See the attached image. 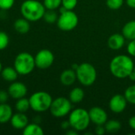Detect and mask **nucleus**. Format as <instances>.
Masks as SVG:
<instances>
[{"label":"nucleus","instance_id":"f257e3e1","mask_svg":"<svg viewBox=\"0 0 135 135\" xmlns=\"http://www.w3.org/2000/svg\"><path fill=\"white\" fill-rule=\"evenodd\" d=\"M134 63L132 59L127 55H119L115 56L110 62L109 69L112 74L119 79L128 78L134 70Z\"/></svg>","mask_w":135,"mask_h":135},{"label":"nucleus","instance_id":"f03ea898","mask_svg":"<svg viewBox=\"0 0 135 135\" xmlns=\"http://www.w3.org/2000/svg\"><path fill=\"white\" fill-rule=\"evenodd\" d=\"M46 11L44 3L37 0H25L21 6L22 17L29 21H37L43 18Z\"/></svg>","mask_w":135,"mask_h":135},{"label":"nucleus","instance_id":"7ed1b4c3","mask_svg":"<svg viewBox=\"0 0 135 135\" xmlns=\"http://www.w3.org/2000/svg\"><path fill=\"white\" fill-rule=\"evenodd\" d=\"M68 121L70 124V127L78 132L85 131L91 123L89 111L81 108L71 111L69 114Z\"/></svg>","mask_w":135,"mask_h":135},{"label":"nucleus","instance_id":"20e7f679","mask_svg":"<svg viewBox=\"0 0 135 135\" xmlns=\"http://www.w3.org/2000/svg\"><path fill=\"white\" fill-rule=\"evenodd\" d=\"M77 80L85 87L93 85L97 78V72L94 66L89 62H82L75 70Z\"/></svg>","mask_w":135,"mask_h":135},{"label":"nucleus","instance_id":"39448f33","mask_svg":"<svg viewBox=\"0 0 135 135\" xmlns=\"http://www.w3.org/2000/svg\"><path fill=\"white\" fill-rule=\"evenodd\" d=\"M28 100L31 109L38 113L48 111L53 100L51 96L44 91H38L32 93Z\"/></svg>","mask_w":135,"mask_h":135},{"label":"nucleus","instance_id":"423d86ee","mask_svg":"<svg viewBox=\"0 0 135 135\" xmlns=\"http://www.w3.org/2000/svg\"><path fill=\"white\" fill-rule=\"evenodd\" d=\"M13 66L19 75L25 76L31 74L35 69V59L28 52H21L16 56Z\"/></svg>","mask_w":135,"mask_h":135},{"label":"nucleus","instance_id":"0eeeda50","mask_svg":"<svg viewBox=\"0 0 135 135\" xmlns=\"http://www.w3.org/2000/svg\"><path fill=\"white\" fill-rule=\"evenodd\" d=\"M72 109V103L66 97H59L52 100L50 107L51 114L55 118H62L69 115Z\"/></svg>","mask_w":135,"mask_h":135},{"label":"nucleus","instance_id":"6e6552de","mask_svg":"<svg viewBox=\"0 0 135 135\" xmlns=\"http://www.w3.org/2000/svg\"><path fill=\"white\" fill-rule=\"evenodd\" d=\"M56 23L60 30L64 32L72 31L78 25V17L73 10H66L60 13Z\"/></svg>","mask_w":135,"mask_h":135},{"label":"nucleus","instance_id":"1a4fd4ad","mask_svg":"<svg viewBox=\"0 0 135 135\" xmlns=\"http://www.w3.org/2000/svg\"><path fill=\"white\" fill-rule=\"evenodd\" d=\"M34 59L36 67L40 70H45L52 66L55 61V55L51 51L48 49H42L36 53Z\"/></svg>","mask_w":135,"mask_h":135},{"label":"nucleus","instance_id":"9d476101","mask_svg":"<svg viewBox=\"0 0 135 135\" xmlns=\"http://www.w3.org/2000/svg\"><path fill=\"white\" fill-rule=\"evenodd\" d=\"M127 103L128 102L124 95L115 94L111 98L109 101V108L113 113L119 114L124 112Z\"/></svg>","mask_w":135,"mask_h":135},{"label":"nucleus","instance_id":"9b49d317","mask_svg":"<svg viewBox=\"0 0 135 135\" xmlns=\"http://www.w3.org/2000/svg\"><path fill=\"white\" fill-rule=\"evenodd\" d=\"M7 91L10 97L14 100H18L27 95L28 89L23 82L15 81L9 85Z\"/></svg>","mask_w":135,"mask_h":135},{"label":"nucleus","instance_id":"f8f14e48","mask_svg":"<svg viewBox=\"0 0 135 135\" xmlns=\"http://www.w3.org/2000/svg\"><path fill=\"white\" fill-rule=\"evenodd\" d=\"M89 115L91 122L97 125H104L108 121V114L107 112L100 107H93L89 109Z\"/></svg>","mask_w":135,"mask_h":135},{"label":"nucleus","instance_id":"ddd939ff","mask_svg":"<svg viewBox=\"0 0 135 135\" xmlns=\"http://www.w3.org/2000/svg\"><path fill=\"white\" fill-rule=\"evenodd\" d=\"M11 126L16 130H23L28 123V119L25 113L17 112L13 114L10 119Z\"/></svg>","mask_w":135,"mask_h":135},{"label":"nucleus","instance_id":"4468645a","mask_svg":"<svg viewBox=\"0 0 135 135\" xmlns=\"http://www.w3.org/2000/svg\"><path fill=\"white\" fill-rule=\"evenodd\" d=\"M126 39L123 34L114 33L109 36L108 40V46L110 49L114 51L120 50L125 45Z\"/></svg>","mask_w":135,"mask_h":135},{"label":"nucleus","instance_id":"2eb2a0df","mask_svg":"<svg viewBox=\"0 0 135 135\" xmlns=\"http://www.w3.org/2000/svg\"><path fill=\"white\" fill-rule=\"evenodd\" d=\"M59 79L60 82L64 86H70L77 80L76 72L73 69H66L61 73Z\"/></svg>","mask_w":135,"mask_h":135},{"label":"nucleus","instance_id":"dca6fc26","mask_svg":"<svg viewBox=\"0 0 135 135\" xmlns=\"http://www.w3.org/2000/svg\"><path fill=\"white\" fill-rule=\"evenodd\" d=\"M13 115V109L9 104L6 103L0 104V124L9 122Z\"/></svg>","mask_w":135,"mask_h":135},{"label":"nucleus","instance_id":"f3484780","mask_svg":"<svg viewBox=\"0 0 135 135\" xmlns=\"http://www.w3.org/2000/svg\"><path fill=\"white\" fill-rule=\"evenodd\" d=\"M30 21L22 17L18 18L14 21L13 27L17 32L20 34H26L30 30Z\"/></svg>","mask_w":135,"mask_h":135},{"label":"nucleus","instance_id":"a211bd4d","mask_svg":"<svg viewBox=\"0 0 135 135\" xmlns=\"http://www.w3.org/2000/svg\"><path fill=\"white\" fill-rule=\"evenodd\" d=\"M122 34L126 40H132L135 39V20L127 22L122 29Z\"/></svg>","mask_w":135,"mask_h":135},{"label":"nucleus","instance_id":"6ab92c4d","mask_svg":"<svg viewBox=\"0 0 135 135\" xmlns=\"http://www.w3.org/2000/svg\"><path fill=\"white\" fill-rule=\"evenodd\" d=\"M18 73L15 70L14 67L7 66L4 69H2L1 72V76L4 81H6L8 82H13L17 81L18 77Z\"/></svg>","mask_w":135,"mask_h":135},{"label":"nucleus","instance_id":"aec40b11","mask_svg":"<svg viewBox=\"0 0 135 135\" xmlns=\"http://www.w3.org/2000/svg\"><path fill=\"white\" fill-rule=\"evenodd\" d=\"M24 135H43L44 134L43 128L36 123H28V125L22 130Z\"/></svg>","mask_w":135,"mask_h":135},{"label":"nucleus","instance_id":"412c9836","mask_svg":"<svg viewBox=\"0 0 135 135\" xmlns=\"http://www.w3.org/2000/svg\"><path fill=\"white\" fill-rule=\"evenodd\" d=\"M85 97V92L80 87L74 88L69 93V100L72 104H78L83 100Z\"/></svg>","mask_w":135,"mask_h":135},{"label":"nucleus","instance_id":"4be33fe9","mask_svg":"<svg viewBox=\"0 0 135 135\" xmlns=\"http://www.w3.org/2000/svg\"><path fill=\"white\" fill-rule=\"evenodd\" d=\"M29 108H30V103L28 99L22 97L17 100L15 104V109L17 110V112L25 113L29 110Z\"/></svg>","mask_w":135,"mask_h":135},{"label":"nucleus","instance_id":"5701e85b","mask_svg":"<svg viewBox=\"0 0 135 135\" xmlns=\"http://www.w3.org/2000/svg\"><path fill=\"white\" fill-rule=\"evenodd\" d=\"M121 127H122L121 123L116 119L108 120L104 124L106 132L108 133H116L120 131Z\"/></svg>","mask_w":135,"mask_h":135},{"label":"nucleus","instance_id":"b1692460","mask_svg":"<svg viewBox=\"0 0 135 135\" xmlns=\"http://www.w3.org/2000/svg\"><path fill=\"white\" fill-rule=\"evenodd\" d=\"M43 18L44 21L48 24H54L56 23L59 18L58 13L55 12V9H46Z\"/></svg>","mask_w":135,"mask_h":135},{"label":"nucleus","instance_id":"393cba45","mask_svg":"<svg viewBox=\"0 0 135 135\" xmlns=\"http://www.w3.org/2000/svg\"><path fill=\"white\" fill-rule=\"evenodd\" d=\"M124 96L129 104L135 105V85L129 86L125 90Z\"/></svg>","mask_w":135,"mask_h":135},{"label":"nucleus","instance_id":"a878e982","mask_svg":"<svg viewBox=\"0 0 135 135\" xmlns=\"http://www.w3.org/2000/svg\"><path fill=\"white\" fill-rule=\"evenodd\" d=\"M46 9H56L62 6V0H44Z\"/></svg>","mask_w":135,"mask_h":135},{"label":"nucleus","instance_id":"bb28decb","mask_svg":"<svg viewBox=\"0 0 135 135\" xmlns=\"http://www.w3.org/2000/svg\"><path fill=\"white\" fill-rule=\"evenodd\" d=\"M123 0H106L107 6L112 10H116L120 9L123 5Z\"/></svg>","mask_w":135,"mask_h":135},{"label":"nucleus","instance_id":"cd10ccee","mask_svg":"<svg viewBox=\"0 0 135 135\" xmlns=\"http://www.w3.org/2000/svg\"><path fill=\"white\" fill-rule=\"evenodd\" d=\"M9 43V37L8 34L3 31H0V51L6 49Z\"/></svg>","mask_w":135,"mask_h":135},{"label":"nucleus","instance_id":"c85d7f7f","mask_svg":"<svg viewBox=\"0 0 135 135\" xmlns=\"http://www.w3.org/2000/svg\"><path fill=\"white\" fill-rule=\"evenodd\" d=\"M78 5V0H62V6L67 10H73Z\"/></svg>","mask_w":135,"mask_h":135},{"label":"nucleus","instance_id":"c756f323","mask_svg":"<svg viewBox=\"0 0 135 135\" xmlns=\"http://www.w3.org/2000/svg\"><path fill=\"white\" fill-rule=\"evenodd\" d=\"M15 0H0V9L8 10L14 5Z\"/></svg>","mask_w":135,"mask_h":135},{"label":"nucleus","instance_id":"7c9ffc66","mask_svg":"<svg viewBox=\"0 0 135 135\" xmlns=\"http://www.w3.org/2000/svg\"><path fill=\"white\" fill-rule=\"evenodd\" d=\"M9 95L8 91L6 90H0V104H3V103H7L9 98Z\"/></svg>","mask_w":135,"mask_h":135},{"label":"nucleus","instance_id":"2f4dec72","mask_svg":"<svg viewBox=\"0 0 135 135\" xmlns=\"http://www.w3.org/2000/svg\"><path fill=\"white\" fill-rule=\"evenodd\" d=\"M127 50L130 55L135 57V39L130 41L129 44L127 45Z\"/></svg>","mask_w":135,"mask_h":135},{"label":"nucleus","instance_id":"473e14b6","mask_svg":"<svg viewBox=\"0 0 135 135\" xmlns=\"http://www.w3.org/2000/svg\"><path fill=\"white\" fill-rule=\"evenodd\" d=\"M106 133L104 125H97L95 129V134L97 135H103Z\"/></svg>","mask_w":135,"mask_h":135},{"label":"nucleus","instance_id":"72a5a7b5","mask_svg":"<svg viewBox=\"0 0 135 135\" xmlns=\"http://www.w3.org/2000/svg\"><path fill=\"white\" fill-rule=\"evenodd\" d=\"M128 123H129V126L131 127V128H132L133 130H135V115L130 118Z\"/></svg>","mask_w":135,"mask_h":135},{"label":"nucleus","instance_id":"f704fd0d","mask_svg":"<svg viewBox=\"0 0 135 135\" xmlns=\"http://www.w3.org/2000/svg\"><path fill=\"white\" fill-rule=\"evenodd\" d=\"M61 127H62V129H63V130H67V129H69V128L70 127V124L69 121H68V120H67V121H63V122L62 123V124H61Z\"/></svg>","mask_w":135,"mask_h":135},{"label":"nucleus","instance_id":"c9c22d12","mask_svg":"<svg viewBox=\"0 0 135 135\" xmlns=\"http://www.w3.org/2000/svg\"><path fill=\"white\" fill-rule=\"evenodd\" d=\"M126 3L129 7L135 9V0H126Z\"/></svg>","mask_w":135,"mask_h":135},{"label":"nucleus","instance_id":"e433bc0d","mask_svg":"<svg viewBox=\"0 0 135 135\" xmlns=\"http://www.w3.org/2000/svg\"><path fill=\"white\" fill-rule=\"evenodd\" d=\"M78 131H77L76 130H74V129H73V128H71L70 130H69L66 134L67 135H77L78 134Z\"/></svg>","mask_w":135,"mask_h":135},{"label":"nucleus","instance_id":"4c0bfd02","mask_svg":"<svg viewBox=\"0 0 135 135\" xmlns=\"http://www.w3.org/2000/svg\"><path fill=\"white\" fill-rule=\"evenodd\" d=\"M128 78H129L130 80H131L132 81H135V72L134 70L130 74V75L128 76Z\"/></svg>","mask_w":135,"mask_h":135},{"label":"nucleus","instance_id":"58836bf2","mask_svg":"<svg viewBox=\"0 0 135 135\" xmlns=\"http://www.w3.org/2000/svg\"><path fill=\"white\" fill-rule=\"evenodd\" d=\"M2 62H0V74L2 72Z\"/></svg>","mask_w":135,"mask_h":135},{"label":"nucleus","instance_id":"ea45409f","mask_svg":"<svg viewBox=\"0 0 135 135\" xmlns=\"http://www.w3.org/2000/svg\"><path fill=\"white\" fill-rule=\"evenodd\" d=\"M134 71L135 72V65H134Z\"/></svg>","mask_w":135,"mask_h":135}]
</instances>
